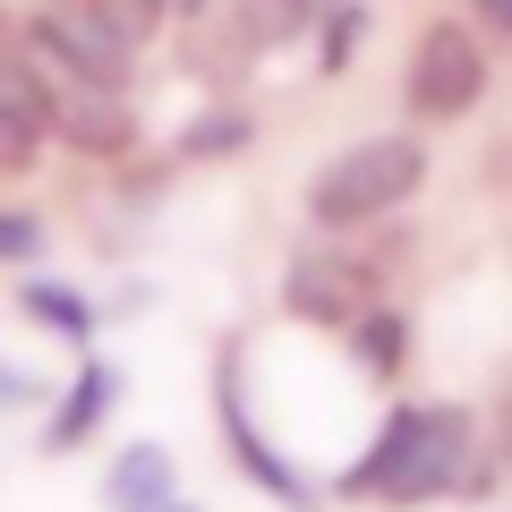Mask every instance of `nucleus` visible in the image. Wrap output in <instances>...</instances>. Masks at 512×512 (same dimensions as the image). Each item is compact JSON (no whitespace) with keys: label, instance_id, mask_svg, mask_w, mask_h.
Here are the masks:
<instances>
[{"label":"nucleus","instance_id":"obj_1","mask_svg":"<svg viewBox=\"0 0 512 512\" xmlns=\"http://www.w3.org/2000/svg\"><path fill=\"white\" fill-rule=\"evenodd\" d=\"M470 461H478V410L470 402H393L384 427L367 436V453L325 478V495L419 512V504H453Z\"/></svg>","mask_w":512,"mask_h":512},{"label":"nucleus","instance_id":"obj_2","mask_svg":"<svg viewBox=\"0 0 512 512\" xmlns=\"http://www.w3.org/2000/svg\"><path fill=\"white\" fill-rule=\"evenodd\" d=\"M436 154H427V128H376V137H350L299 188V222L308 239H359L376 222H393L410 197L427 188Z\"/></svg>","mask_w":512,"mask_h":512},{"label":"nucleus","instance_id":"obj_3","mask_svg":"<svg viewBox=\"0 0 512 512\" xmlns=\"http://www.w3.org/2000/svg\"><path fill=\"white\" fill-rule=\"evenodd\" d=\"M495 69H487V43H478L470 18H427L402 52V120L410 128H453L487 103Z\"/></svg>","mask_w":512,"mask_h":512},{"label":"nucleus","instance_id":"obj_4","mask_svg":"<svg viewBox=\"0 0 512 512\" xmlns=\"http://www.w3.org/2000/svg\"><path fill=\"white\" fill-rule=\"evenodd\" d=\"M214 427H222L231 470L248 478L265 504H282V512H325V487H316L291 453H274V444H265V427H256V410H248V359H239V342L214 350Z\"/></svg>","mask_w":512,"mask_h":512},{"label":"nucleus","instance_id":"obj_5","mask_svg":"<svg viewBox=\"0 0 512 512\" xmlns=\"http://www.w3.org/2000/svg\"><path fill=\"white\" fill-rule=\"evenodd\" d=\"M18 35H26V52H35L43 69L60 77V86L137 94V69H146V52H128V43L111 35L103 18H86L77 0H35V9H18Z\"/></svg>","mask_w":512,"mask_h":512},{"label":"nucleus","instance_id":"obj_6","mask_svg":"<svg viewBox=\"0 0 512 512\" xmlns=\"http://www.w3.org/2000/svg\"><path fill=\"white\" fill-rule=\"evenodd\" d=\"M367 299H384V274L350 248V239H308V248L282 265V316H299V325H316V333H350V316H359Z\"/></svg>","mask_w":512,"mask_h":512},{"label":"nucleus","instance_id":"obj_7","mask_svg":"<svg viewBox=\"0 0 512 512\" xmlns=\"http://www.w3.org/2000/svg\"><path fill=\"white\" fill-rule=\"evenodd\" d=\"M52 146H60V154H77V163H94V171H128L137 154H146V120H137V94L60 86Z\"/></svg>","mask_w":512,"mask_h":512},{"label":"nucleus","instance_id":"obj_8","mask_svg":"<svg viewBox=\"0 0 512 512\" xmlns=\"http://www.w3.org/2000/svg\"><path fill=\"white\" fill-rule=\"evenodd\" d=\"M111 410H120V359H103V350H86L77 359V376L52 393V410H43V461H69V453H86L94 436L111 427Z\"/></svg>","mask_w":512,"mask_h":512},{"label":"nucleus","instance_id":"obj_9","mask_svg":"<svg viewBox=\"0 0 512 512\" xmlns=\"http://www.w3.org/2000/svg\"><path fill=\"white\" fill-rule=\"evenodd\" d=\"M248 146H256V111H248V94H205L197 120L171 128V154H163V163H171V171H205V163H239Z\"/></svg>","mask_w":512,"mask_h":512},{"label":"nucleus","instance_id":"obj_10","mask_svg":"<svg viewBox=\"0 0 512 512\" xmlns=\"http://www.w3.org/2000/svg\"><path fill=\"white\" fill-rule=\"evenodd\" d=\"M9 299H18V316L35 333H52V342H69V350H94V333H103V299L77 291V282H60V274H35V265H26Z\"/></svg>","mask_w":512,"mask_h":512},{"label":"nucleus","instance_id":"obj_11","mask_svg":"<svg viewBox=\"0 0 512 512\" xmlns=\"http://www.w3.org/2000/svg\"><path fill=\"white\" fill-rule=\"evenodd\" d=\"M214 9H222V26L239 35V52L265 69L274 52H291V43L316 35V18H325L333 0H214Z\"/></svg>","mask_w":512,"mask_h":512},{"label":"nucleus","instance_id":"obj_12","mask_svg":"<svg viewBox=\"0 0 512 512\" xmlns=\"http://www.w3.org/2000/svg\"><path fill=\"white\" fill-rule=\"evenodd\" d=\"M171 495H180V453H171V444L137 436V444L111 453V470H103V512H163Z\"/></svg>","mask_w":512,"mask_h":512},{"label":"nucleus","instance_id":"obj_13","mask_svg":"<svg viewBox=\"0 0 512 512\" xmlns=\"http://www.w3.org/2000/svg\"><path fill=\"white\" fill-rule=\"evenodd\" d=\"M342 350H350V367H359L367 384H402V367H410V316L393 308V299H367V308L350 316Z\"/></svg>","mask_w":512,"mask_h":512},{"label":"nucleus","instance_id":"obj_14","mask_svg":"<svg viewBox=\"0 0 512 512\" xmlns=\"http://www.w3.org/2000/svg\"><path fill=\"white\" fill-rule=\"evenodd\" d=\"M367 18H376V9H367V0H333L325 18H316V77H342L350 69V52H359L367 43Z\"/></svg>","mask_w":512,"mask_h":512},{"label":"nucleus","instance_id":"obj_15","mask_svg":"<svg viewBox=\"0 0 512 512\" xmlns=\"http://www.w3.org/2000/svg\"><path fill=\"white\" fill-rule=\"evenodd\" d=\"M77 9H86V18H103L128 52H154V43L171 35V0H77Z\"/></svg>","mask_w":512,"mask_h":512},{"label":"nucleus","instance_id":"obj_16","mask_svg":"<svg viewBox=\"0 0 512 512\" xmlns=\"http://www.w3.org/2000/svg\"><path fill=\"white\" fill-rule=\"evenodd\" d=\"M43 154H52V128L26 120L18 103H0V180H35Z\"/></svg>","mask_w":512,"mask_h":512},{"label":"nucleus","instance_id":"obj_17","mask_svg":"<svg viewBox=\"0 0 512 512\" xmlns=\"http://www.w3.org/2000/svg\"><path fill=\"white\" fill-rule=\"evenodd\" d=\"M43 248H52V222H43L35 205H0V274L43 265Z\"/></svg>","mask_w":512,"mask_h":512},{"label":"nucleus","instance_id":"obj_18","mask_svg":"<svg viewBox=\"0 0 512 512\" xmlns=\"http://www.w3.org/2000/svg\"><path fill=\"white\" fill-rule=\"evenodd\" d=\"M0 410H52V384H43L35 367H9V359H0Z\"/></svg>","mask_w":512,"mask_h":512},{"label":"nucleus","instance_id":"obj_19","mask_svg":"<svg viewBox=\"0 0 512 512\" xmlns=\"http://www.w3.org/2000/svg\"><path fill=\"white\" fill-rule=\"evenodd\" d=\"M470 18L487 26V35H504V43H512V0H470Z\"/></svg>","mask_w":512,"mask_h":512},{"label":"nucleus","instance_id":"obj_20","mask_svg":"<svg viewBox=\"0 0 512 512\" xmlns=\"http://www.w3.org/2000/svg\"><path fill=\"white\" fill-rule=\"evenodd\" d=\"M197 9H214V0H171V18H197Z\"/></svg>","mask_w":512,"mask_h":512},{"label":"nucleus","instance_id":"obj_21","mask_svg":"<svg viewBox=\"0 0 512 512\" xmlns=\"http://www.w3.org/2000/svg\"><path fill=\"white\" fill-rule=\"evenodd\" d=\"M163 512H197V504H188V495H171V504H163Z\"/></svg>","mask_w":512,"mask_h":512}]
</instances>
